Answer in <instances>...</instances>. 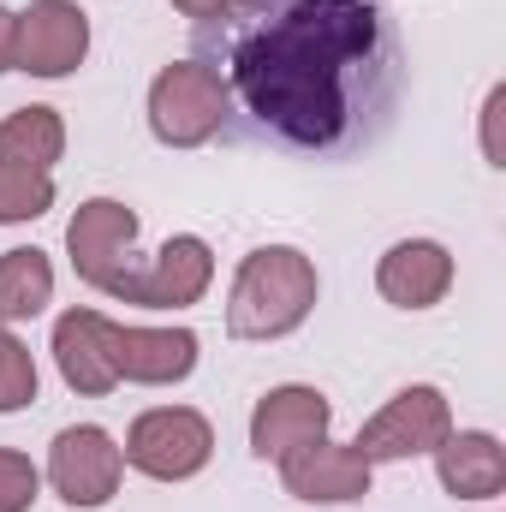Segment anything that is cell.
<instances>
[{
  "label": "cell",
  "mask_w": 506,
  "mask_h": 512,
  "mask_svg": "<svg viewBox=\"0 0 506 512\" xmlns=\"http://www.w3.org/2000/svg\"><path fill=\"white\" fill-rule=\"evenodd\" d=\"M191 60L221 90V137L304 161L376 149L405 102V42L387 0H239L191 24Z\"/></svg>",
  "instance_id": "obj_1"
},
{
  "label": "cell",
  "mask_w": 506,
  "mask_h": 512,
  "mask_svg": "<svg viewBox=\"0 0 506 512\" xmlns=\"http://www.w3.org/2000/svg\"><path fill=\"white\" fill-rule=\"evenodd\" d=\"M322 298V274L298 245H256L227 292V334L233 340H286L310 322Z\"/></svg>",
  "instance_id": "obj_2"
},
{
  "label": "cell",
  "mask_w": 506,
  "mask_h": 512,
  "mask_svg": "<svg viewBox=\"0 0 506 512\" xmlns=\"http://www.w3.org/2000/svg\"><path fill=\"white\" fill-rule=\"evenodd\" d=\"M126 465L149 483H191L215 459V423L191 405H155L126 429Z\"/></svg>",
  "instance_id": "obj_3"
},
{
  "label": "cell",
  "mask_w": 506,
  "mask_h": 512,
  "mask_svg": "<svg viewBox=\"0 0 506 512\" xmlns=\"http://www.w3.org/2000/svg\"><path fill=\"white\" fill-rule=\"evenodd\" d=\"M447 429H453L447 393L435 382H411V387H399L376 417H364V429H358L352 447H358L364 465H405V459L435 453L447 441Z\"/></svg>",
  "instance_id": "obj_4"
},
{
  "label": "cell",
  "mask_w": 506,
  "mask_h": 512,
  "mask_svg": "<svg viewBox=\"0 0 506 512\" xmlns=\"http://www.w3.org/2000/svg\"><path fill=\"white\" fill-rule=\"evenodd\" d=\"M215 286V251L197 233H173L167 245L143 262H126V274L108 286V298L137 310H191Z\"/></svg>",
  "instance_id": "obj_5"
},
{
  "label": "cell",
  "mask_w": 506,
  "mask_h": 512,
  "mask_svg": "<svg viewBox=\"0 0 506 512\" xmlns=\"http://www.w3.org/2000/svg\"><path fill=\"white\" fill-rule=\"evenodd\" d=\"M48 489L66 501L72 512H96L120 495L126 477V453L102 423H66L48 447Z\"/></svg>",
  "instance_id": "obj_6"
},
{
  "label": "cell",
  "mask_w": 506,
  "mask_h": 512,
  "mask_svg": "<svg viewBox=\"0 0 506 512\" xmlns=\"http://www.w3.org/2000/svg\"><path fill=\"white\" fill-rule=\"evenodd\" d=\"M149 131L167 149H203V143L221 137V90L191 54L167 60L155 72V84H149Z\"/></svg>",
  "instance_id": "obj_7"
},
{
  "label": "cell",
  "mask_w": 506,
  "mask_h": 512,
  "mask_svg": "<svg viewBox=\"0 0 506 512\" xmlns=\"http://www.w3.org/2000/svg\"><path fill=\"white\" fill-rule=\"evenodd\" d=\"M137 215H131L120 197H90L78 203V215L66 221V256H72V274L96 292H108L131 262V245H137Z\"/></svg>",
  "instance_id": "obj_8"
},
{
  "label": "cell",
  "mask_w": 506,
  "mask_h": 512,
  "mask_svg": "<svg viewBox=\"0 0 506 512\" xmlns=\"http://www.w3.org/2000/svg\"><path fill=\"white\" fill-rule=\"evenodd\" d=\"M90 60V12L78 0H30L18 12V72L72 78Z\"/></svg>",
  "instance_id": "obj_9"
},
{
  "label": "cell",
  "mask_w": 506,
  "mask_h": 512,
  "mask_svg": "<svg viewBox=\"0 0 506 512\" xmlns=\"http://www.w3.org/2000/svg\"><path fill=\"white\" fill-rule=\"evenodd\" d=\"M280 483L292 501H310V507H346V501H364L370 483H376V465L358 459L352 441H310V447H292L280 459Z\"/></svg>",
  "instance_id": "obj_10"
},
{
  "label": "cell",
  "mask_w": 506,
  "mask_h": 512,
  "mask_svg": "<svg viewBox=\"0 0 506 512\" xmlns=\"http://www.w3.org/2000/svg\"><path fill=\"white\" fill-rule=\"evenodd\" d=\"M328 429H334V405H328L322 387L280 382V387H268L251 411V453L268 459V465H280L292 447H310Z\"/></svg>",
  "instance_id": "obj_11"
},
{
  "label": "cell",
  "mask_w": 506,
  "mask_h": 512,
  "mask_svg": "<svg viewBox=\"0 0 506 512\" xmlns=\"http://www.w3.org/2000/svg\"><path fill=\"white\" fill-rule=\"evenodd\" d=\"M48 352H54L60 382L72 393H84V399H102V393L120 387V376H114V316H102V310H78L72 304L54 322Z\"/></svg>",
  "instance_id": "obj_12"
},
{
  "label": "cell",
  "mask_w": 506,
  "mask_h": 512,
  "mask_svg": "<svg viewBox=\"0 0 506 512\" xmlns=\"http://www.w3.org/2000/svg\"><path fill=\"white\" fill-rule=\"evenodd\" d=\"M376 292L393 310H435L453 292V251L441 239H399L376 262Z\"/></svg>",
  "instance_id": "obj_13"
},
{
  "label": "cell",
  "mask_w": 506,
  "mask_h": 512,
  "mask_svg": "<svg viewBox=\"0 0 506 512\" xmlns=\"http://www.w3.org/2000/svg\"><path fill=\"white\" fill-rule=\"evenodd\" d=\"M203 340L191 328H126L114 322V376L131 387H173L197 370Z\"/></svg>",
  "instance_id": "obj_14"
},
{
  "label": "cell",
  "mask_w": 506,
  "mask_h": 512,
  "mask_svg": "<svg viewBox=\"0 0 506 512\" xmlns=\"http://www.w3.org/2000/svg\"><path fill=\"white\" fill-rule=\"evenodd\" d=\"M429 459L453 501H495L506 489V447L489 429H447V441Z\"/></svg>",
  "instance_id": "obj_15"
},
{
  "label": "cell",
  "mask_w": 506,
  "mask_h": 512,
  "mask_svg": "<svg viewBox=\"0 0 506 512\" xmlns=\"http://www.w3.org/2000/svg\"><path fill=\"white\" fill-rule=\"evenodd\" d=\"M54 304V262L36 245H12L0 251V322H36Z\"/></svg>",
  "instance_id": "obj_16"
},
{
  "label": "cell",
  "mask_w": 506,
  "mask_h": 512,
  "mask_svg": "<svg viewBox=\"0 0 506 512\" xmlns=\"http://www.w3.org/2000/svg\"><path fill=\"white\" fill-rule=\"evenodd\" d=\"M0 155L54 173V161L66 155V120H60L54 108H42V102H36V108H12V114L0 120Z\"/></svg>",
  "instance_id": "obj_17"
},
{
  "label": "cell",
  "mask_w": 506,
  "mask_h": 512,
  "mask_svg": "<svg viewBox=\"0 0 506 512\" xmlns=\"http://www.w3.org/2000/svg\"><path fill=\"white\" fill-rule=\"evenodd\" d=\"M48 209H54V173H42V167H24V161H6V155H0V227L42 221Z\"/></svg>",
  "instance_id": "obj_18"
},
{
  "label": "cell",
  "mask_w": 506,
  "mask_h": 512,
  "mask_svg": "<svg viewBox=\"0 0 506 512\" xmlns=\"http://www.w3.org/2000/svg\"><path fill=\"white\" fill-rule=\"evenodd\" d=\"M30 399H36V358H30V346L0 322V417L24 411Z\"/></svg>",
  "instance_id": "obj_19"
},
{
  "label": "cell",
  "mask_w": 506,
  "mask_h": 512,
  "mask_svg": "<svg viewBox=\"0 0 506 512\" xmlns=\"http://www.w3.org/2000/svg\"><path fill=\"white\" fill-rule=\"evenodd\" d=\"M42 501V471L30 465V453L0 447V512H30Z\"/></svg>",
  "instance_id": "obj_20"
},
{
  "label": "cell",
  "mask_w": 506,
  "mask_h": 512,
  "mask_svg": "<svg viewBox=\"0 0 506 512\" xmlns=\"http://www.w3.org/2000/svg\"><path fill=\"white\" fill-rule=\"evenodd\" d=\"M501 120H506V84H495V90L483 96V161H489V167H506Z\"/></svg>",
  "instance_id": "obj_21"
},
{
  "label": "cell",
  "mask_w": 506,
  "mask_h": 512,
  "mask_svg": "<svg viewBox=\"0 0 506 512\" xmlns=\"http://www.w3.org/2000/svg\"><path fill=\"white\" fill-rule=\"evenodd\" d=\"M18 72V12L0 6V78Z\"/></svg>",
  "instance_id": "obj_22"
},
{
  "label": "cell",
  "mask_w": 506,
  "mask_h": 512,
  "mask_svg": "<svg viewBox=\"0 0 506 512\" xmlns=\"http://www.w3.org/2000/svg\"><path fill=\"white\" fill-rule=\"evenodd\" d=\"M239 0H173V12L179 18H191V24H209V18H227Z\"/></svg>",
  "instance_id": "obj_23"
}]
</instances>
